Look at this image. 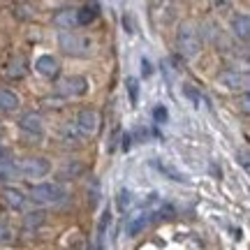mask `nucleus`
<instances>
[{"label": "nucleus", "mask_w": 250, "mask_h": 250, "mask_svg": "<svg viewBox=\"0 0 250 250\" xmlns=\"http://www.w3.org/2000/svg\"><path fill=\"white\" fill-rule=\"evenodd\" d=\"M142 74H144V77H151V74H153V65H151V61H148V58H142Z\"/></svg>", "instance_id": "nucleus-22"}, {"label": "nucleus", "mask_w": 250, "mask_h": 250, "mask_svg": "<svg viewBox=\"0 0 250 250\" xmlns=\"http://www.w3.org/2000/svg\"><path fill=\"white\" fill-rule=\"evenodd\" d=\"M5 202H7L12 208H23L28 202V197L21 192V190H17V188H7L5 190Z\"/></svg>", "instance_id": "nucleus-15"}, {"label": "nucleus", "mask_w": 250, "mask_h": 250, "mask_svg": "<svg viewBox=\"0 0 250 250\" xmlns=\"http://www.w3.org/2000/svg\"><path fill=\"white\" fill-rule=\"evenodd\" d=\"M58 44L67 56H77V58H86L93 54V42L88 37L79 35L77 30H62L58 35Z\"/></svg>", "instance_id": "nucleus-2"}, {"label": "nucleus", "mask_w": 250, "mask_h": 250, "mask_svg": "<svg viewBox=\"0 0 250 250\" xmlns=\"http://www.w3.org/2000/svg\"><path fill=\"white\" fill-rule=\"evenodd\" d=\"M176 44H179V51L183 58H195L199 51H202V37H199V30L195 28V23H181L179 33H176Z\"/></svg>", "instance_id": "nucleus-1"}, {"label": "nucleus", "mask_w": 250, "mask_h": 250, "mask_svg": "<svg viewBox=\"0 0 250 250\" xmlns=\"http://www.w3.org/2000/svg\"><path fill=\"white\" fill-rule=\"evenodd\" d=\"M19 109V95L12 93L7 88H0V111L9 114V111H17Z\"/></svg>", "instance_id": "nucleus-14"}, {"label": "nucleus", "mask_w": 250, "mask_h": 250, "mask_svg": "<svg viewBox=\"0 0 250 250\" xmlns=\"http://www.w3.org/2000/svg\"><path fill=\"white\" fill-rule=\"evenodd\" d=\"M67 197V190L61 183H37L30 188V197L35 204H61Z\"/></svg>", "instance_id": "nucleus-3"}, {"label": "nucleus", "mask_w": 250, "mask_h": 250, "mask_svg": "<svg viewBox=\"0 0 250 250\" xmlns=\"http://www.w3.org/2000/svg\"><path fill=\"white\" fill-rule=\"evenodd\" d=\"M111 223V211L104 208V213L100 218V225H98V246L100 250H104V236H107V225Z\"/></svg>", "instance_id": "nucleus-16"}, {"label": "nucleus", "mask_w": 250, "mask_h": 250, "mask_svg": "<svg viewBox=\"0 0 250 250\" xmlns=\"http://www.w3.org/2000/svg\"><path fill=\"white\" fill-rule=\"evenodd\" d=\"M19 127H21L26 134L42 137V132H44V121H42V116H40V114H35V111H28V114H23V116L19 118Z\"/></svg>", "instance_id": "nucleus-8"}, {"label": "nucleus", "mask_w": 250, "mask_h": 250, "mask_svg": "<svg viewBox=\"0 0 250 250\" xmlns=\"http://www.w3.org/2000/svg\"><path fill=\"white\" fill-rule=\"evenodd\" d=\"M88 90V79L86 77H65V79L58 81V93L65 95V98H77V95H83Z\"/></svg>", "instance_id": "nucleus-5"}, {"label": "nucleus", "mask_w": 250, "mask_h": 250, "mask_svg": "<svg viewBox=\"0 0 250 250\" xmlns=\"http://www.w3.org/2000/svg\"><path fill=\"white\" fill-rule=\"evenodd\" d=\"M232 33L239 37V40L248 42V37H250V17L246 14V12L234 14L232 17Z\"/></svg>", "instance_id": "nucleus-10"}, {"label": "nucleus", "mask_w": 250, "mask_h": 250, "mask_svg": "<svg viewBox=\"0 0 250 250\" xmlns=\"http://www.w3.org/2000/svg\"><path fill=\"white\" fill-rule=\"evenodd\" d=\"M183 93H186V95H188L190 100H195L197 107H202V95H199V93H197V90L192 88V86H183Z\"/></svg>", "instance_id": "nucleus-21"}, {"label": "nucleus", "mask_w": 250, "mask_h": 250, "mask_svg": "<svg viewBox=\"0 0 250 250\" xmlns=\"http://www.w3.org/2000/svg\"><path fill=\"white\" fill-rule=\"evenodd\" d=\"M218 83L227 90H246L248 88V74L239 70H225L218 74Z\"/></svg>", "instance_id": "nucleus-6"}, {"label": "nucleus", "mask_w": 250, "mask_h": 250, "mask_svg": "<svg viewBox=\"0 0 250 250\" xmlns=\"http://www.w3.org/2000/svg\"><path fill=\"white\" fill-rule=\"evenodd\" d=\"M54 26L62 30H74L77 28V9H61L58 14L54 17Z\"/></svg>", "instance_id": "nucleus-11"}, {"label": "nucleus", "mask_w": 250, "mask_h": 250, "mask_svg": "<svg viewBox=\"0 0 250 250\" xmlns=\"http://www.w3.org/2000/svg\"><path fill=\"white\" fill-rule=\"evenodd\" d=\"M167 118H169V111H167L165 104H158V107L153 109V121H155L158 125H165L167 123Z\"/></svg>", "instance_id": "nucleus-18"}, {"label": "nucleus", "mask_w": 250, "mask_h": 250, "mask_svg": "<svg viewBox=\"0 0 250 250\" xmlns=\"http://www.w3.org/2000/svg\"><path fill=\"white\" fill-rule=\"evenodd\" d=\"M0 165H12V151L0 142Z\"/></svg>", "instance_id": "nucleus-20"}, {"label": "nucleus", "mask_w": 250, "mask_h": 250, "mask_svg": "<svg viewBox=\"0 0 250 250\" xmlns=\"http://www.w3.org/2000/svg\"><path fill=\"white\" fill-rule=\"evenodd\" d=\"M100 127V116L95 109H83V111H79V116H77V130H79L81 134H86V137H90V134H95Z\"/></svg>", "instance_id": "nucleus-7"}, {"label": "nucleus", "mask_w": 250, "mask_h": 250, "mask_svg": "<svg viewBox=\"0 0 250 250\" xmlns=\"http://www.w3.org/2000/svg\"><path fill=\"white\" fill-rule=\"evenodd\" d=\"M100 14V5L98 2H88L81 9H77V26H90Z\"/></svg>", "instance_id": "nucleus-13"}, {"label": "nucleus", "mask_w": 250, "mask_h": 250, "mask_svg": "<svg viewBox=\"0 0 250 250\" xmlns=\"http://www.w3.org/2000/svg\"><path fill=\"white\" fill-rule=\"evenodd\" d=\"M241 109H243V111H248V95H243V100H241Z\"/></svg>", "instance_id": "nucleus-23"}, {"label": "nucleus", "mask_w": 250, "mask_h": 250, "mask_svg": "<svg viewBox=\"0 0 250 250\" xmlns=\"http://www.w3.org/2000/svg\"><path fill=\"white\" fill-rule=\"evenodd\" d=\"M116 204H118V211H121V213H125V211L132 206V190L121 188V190H118V197H116Z\"/></svg>", "instance_id": "nucleus-17"}, {"label": "nucleus", "mask_w": 250, "mask_h": 250, "mask_svg": "<svg viewBox=\"0 0 250 250\" xmlns=\"http://www.w3.org/2000/svg\"><path fill=\"white\" fill-rule=\"evenodd\" d=\"M153 167L160 171V174H165L167 179H171V181H176V183H188V176L186 174H181L176 167H171L169 162H165V160H160V158H155L153 160Z\"/></svg>", "instance_id": "nucleus-12"}, {"label": "nucleus", "mask_w": 250, "mask_h": 250, "mask_svg": "<svg viewBox=\"0 0 250 250\" xmlns=\"http://www.w3.org/2000/svg\"><path fill=\"white\" fill-rule=\"evenodd\" d=\"M127 90H130V100H132V104H137V100H139V83L137 79H127Z\"/></svg>", "instance_id": "nucleus-19"}, {"label": "nucleus", "mask_w": 250, "mask_h": 250, "mask_svg": "<svg viewBox=\"0 0 250 250\" xmlns=\"http://www.w3.org/2000/svg\"><path fill=\"white\" fill-rule=\"evenodd\" d=\"M35 72H40L42 77L54 79V77H58V72H61V62H58V58H54V56L44 54L35 61Z\"/></svg>", "instance_id": "nucleus-9"}, {"label": "nucleus", "mask_w": 250, "mask_h": 250, "mask_svg": "<svg viewBox=\"0 0 250 250\" xmlns=\"http://www.w3.org/2000/svg\"><path fill=\"white\" fill-rule=\"evenodd\" d=\"M14 169L19 174L28 176V179H42V176H46L51 171V162L46 158H23L19 165L14 162Z\"/></svg>", "instance_id": "nucleus-4"}]
</instances>
